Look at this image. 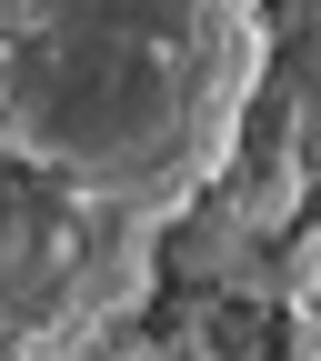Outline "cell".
I'll list each match as a JSON object with an SVG mask.
<instances>
[{"label":"cell","instance_id":"cell-2","mask_svg":"<svg viewBox=\"0 0 321 361\" xmlns=\"http://www.w3.org/2000/svg\"><path fill=\"white\" fill-rule=\"evenodd\" d=\"M281 322H291V361H321V211L291 251V281H281Z\"/></svg>","mask_w":321,"mask_h":361},{"label":"cell","instance_id":"cell-1","mask_svg":"<svg viewBox=\"0 0 321 361\" xmlns=\"http://www.w3.org/2000/svg\"><path fill=\"white\" fill-rule=\"evenodd\" d=\"M261 61V0H0V151L151 231L221 180Z\"/></svg>","mask_w":321,"mask_h":361}]
</instances>
